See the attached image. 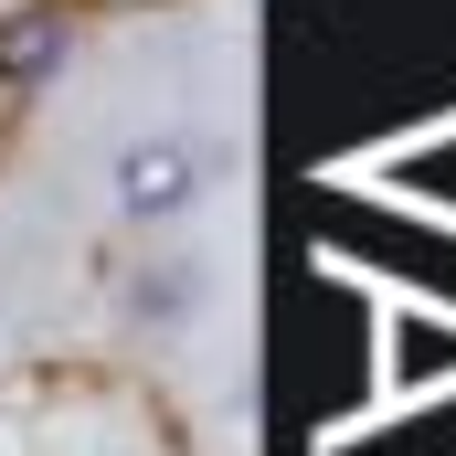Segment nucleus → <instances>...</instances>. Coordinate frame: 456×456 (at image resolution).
Segmentation results:
<instances>
[{
  "mask_svg": "<svg viewBox=\"0 0 456 456\" xmlns=\"http://www.w3.org/2000/svg\"><path fill=\"white\" fill-rule=\"evenodd\" d=\"M107 202L127 224H149V233H181L213 202V149H202L191 127H138V138L117 149V170H107Z\"/></svg>",
  "mask_w": 456,
  "mask_h": 456,
  "instance_id": "1",
  "label": "nucleus"
},
{
  "mask_svg": "<svg viewBox=\"0 0 456 456\" xmlns=\"http://www.w3.org/2000/svg\"><path fill=\"white\" fill-rule=\"evenodd\" d=\"M213 244L181 224L170 244H149L138 265H127V287H117V308H127V330H149V340H191L202 330V308H213Z\"/></svg>",
  "mask_w": 456,
  "mask_h": 456,
  "instance_id": "2",
  "label": "nucleus"
}]
</instances>
